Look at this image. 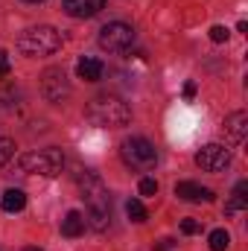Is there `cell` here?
Wrapping results in <instances>:
<instances>
[{
    "label": "cell",
    "mask_w": 248,
    "mask_h": 251,
    "mask_svg": "<svg viewBox=\"0 0 248 251\" xmlns=\"http://www.w3.org/2000/svg\"><path fill=\"white\" fill-rule=\"evenodd\" d=\"M196 164L204 170V173H222L228 164H231V152L219 143H207L196 152Z\"/></svg>",
    "instance_id": "8992f818"
},
{
    "label": "cell",
    "mask_w": 248,
    "mask_h": 251,
    "mask_svg": "<svg viewBox=\"0 0 248 251\" xmlns=\"http://www.w3.org/2000/svg\"><path fill=\"white\" fill-rule=\"evenodd\" d=\"M207 243H210V251H225L228 246H231V234L222 231V228H216V231H210Z\"/></svg>",
    "instance_id": "9a60e30c"
},
{
    "label": "cell",
    "mask_w": 248,
    "mask_h": 251,
    "mask_svg": "<svg viewBox=\"0 0 248 251\" xmlns=\"http://www.w3.org/2000/svg\"><path fill=\"white\" fill-rule=\"evenodd\" d=\"M173 249H175V243H173V240H164V243L158 246V251H173Z\"/></svg>",
    "instance_id": "603a6c76"
},
{
    "label": "cell",
    "mask_w": 248,
    "mask_h": 251,
    "mask_svg": "<svg viewBox=\"0 0 248 251\" xmlns=\"http://www.w3.org/2000/svg\"><path fill=\"white\" fill-rule=\"evenodd\" d=\"M26 3H41V0H26Z\"/></svg>",
    "instance_id": "cb8c5ba5"
},
{
    "label": "cell",
    "mask_w": 248,
    "mask_h": 251,
    "mask_svg": "<svg viewBox=\"0 0 248 251\" xmlns=\"http://www.w3.org/2000/svg\"><path fill=\"white\" fill-rule=\"evenodd\" d=\"M6 73H9V53L0 50V76H6Z\"/></svg>",
    "instance_id": "44dd1931"
},
{
    "label": "cell",
    "mask_w": 248,
    "mask_h": 251,
    "mask_svg": "<svg viewBox=\"0 0 248 251\" xmlns=\"http://www.w3.org/2000/svg\"><path fill=\"white\" fill-rule=\"evenodd\" d=\"M181 231H184V234H196V231H198V222H196V219H184V222H181Z\"/></svg>",
    "instance_id": "ffe728a7"
},
{
    "label": "cell",
    "mask_w": 248,
    "mask_h": 251,
    "mask_svg": "<svg viewBox=\"0 0 248 251\" xmlns=\"http://www.w3.org/2000/svg\"><path fill=\"white\" fill-rule=\"evenodd\" d=\"M88 117L97 126H108V128H117V126H125L131 120V111L120 97H111V94H99L91 100L88 105Z\"/></svg>",
    "instance_id": "6da1fadb"
},
{
    "label": "cell",
    "mask_w": 248,
    "mask_h": 251,
    "mask_svg": "<svg viewBox=\"0 0 248 251\" xmlns=\"http://www.w3.org/2000/svg\"><path fill=\"white\" fill-rule=\"evenodd\" d=\"M41 94H44L50 102H62L64 97L70 94V82H67V76H64L62 67L44 70V76H41Z\"/></svg>",
    "instance_id": "52a82bcc"
},
{
    "label": "cell",
    "mask_w": 248,
    "mask_h": 251,
    "mask_svg": "<svg viewBox=\"0 0 248 251\" xmlns=\"http://www.w3.org/2000/svg\"><path fill=\"white\" fill-rule=\"evenodd\" d=\"M102 73H105V64L99 59H79V64H76V76L85 82H99Z\"/></svg>",
    "instance_id": "8fae6325"
},
{
    "label": "cell",
    "mask_w": 248,
    "mask_h": 251,
    "mask_svg": "<svg viewBox=\"0 0 248 251\" xmlns=\"http://www.w3.org/2000/svg\"><path fill=\"white\" fill-rule=\"evenodd\" d=\"M137 190H140V196H155L158 193V181L155 178H140Z\"/></svg>",
    "instance_id": "ac0fdd59"
},
{
    "label": "cell",
    "mask_w": 248,
    "mask_h": 251,
    "mask_svg": "<svg viewBox=\"0 0 248 251\" xmlns=\"http://www.w3.org/2000/svg\"><path fill=\"white\" fill-rule=\"evenodd\" d=\"M210 41L213 44H225L228 41V29L225 26H210Z\"/></svg>",
    "instance_id": "d6986e66"
},
{
    "label": "cell",
    "mask_w": 248,
    "mask_h": 251,
    "mask_svg": "<svg viewBox=\"0 0 248 251\" xmlns=\"http://www.w3.org/2000/svg\"><path fill=\"white\" fill-rule=\"evenodd\" d=\"M125 213H128V219L131 222H146V207H143V201H137V199H128L125 201Z\"/></svg>",
    "instance_id": "2e32d148"
},
{
    "label": "cell",
    "mask_w": 248,
    "mask_h": 251,
    "mask_svg": "<svg viewBox=\"0 0 248 251\" xmlns=\"http://www.w3.org/2000/svg\"><path fill=\"white\" fill-rule=\"evenodd\" d=\"M15 140H9V137H0V167H6L12 158H15Z\"/></svg>",
    "instance_id": "e0dca14e"
},
{
    "label": "cell",
    "mask_w": 248,
    "mask_h": 251,
    "mask_svg": "<svg viewBox=\"0 0 248 251\" xmlns=\"http://www.w3.org/2000/svg\"><path fill=\"white\" fill-rule=\"evenodd\" d=\"M225 131H228L231 143H243L248 134V111H231L225 117Z\"/></svg>",
    "instance_id": "9c48e42d"
},
{
    "label": "cell",
    "mask_w": 248,
    "mask_h": 251,
    "mask_svg": "<svg viewBox=\"0 0 248 251\" xmlns=\"http://www.w3.org/2000/svg\"><path fill=\"white\" fill-rule=\"evenodd\" d=\"M175 196L184 201H213V190L201 187L196 181H178L175 184Z\"/></svg>",
    "instance_id": "30bf717a"
},
{
    "label": "cell",
    "mask_w": 248,
    "mask_h": 251,
    "mask_svg": "<svg viewBox=\"0 0 248 251\" xmlns=\"http://www.w3.org/2000/svg\"><path fill=\"white\" fill-rule=\"evenodd\" d=\"M0 207H3L6 213H21V210L26 207V196H24V190H6L3 199H0Z\"/></svg>",
    "instance_id": "4fadbf2b"
},
{
    "label": "cell",
    "mask_w": 248,
    "mask_h": 251,
    "mask_svg": "<svg viewBox=\"0 0 248 251\" xmlns=\"http://www.w3.org/2000/svg\"><path fill=\"white\" fill-rule=\"evenodd\" d=\"M26 251H41V249H26Z\"/></svg>",
    "instance_id": "d4e9b609"
},
{
    "label": "cell",
    "mask_w": 248,
    "mask_h": 251,
    "mask_svg": "<svg viewBox=\"0 0 248 251\" xmlns=\"http://www.w3.org/2000/svg\"><path fill=\"white\" fill-rule=\"evenodd\" d=\"M62 6L70 18H94L105 9V0H62Z\"/></svg>",
    "instance_id": "ba28073f"
},
{
    "label": "cell",
    "mask_w": 248,
    "mask_h": 251,
    "mask_svg": "<svg viewBox=\"0 0 248 251\" xmlns=\"http://www.w3.org/2000/svg\"><path fill=\"white\" fill-rule=\"evenodd\" d=\"M120 155L131 170H149L158 161V152L146 137H125L123 146H120Z\"/></svg>",
    "instance_id": "277c9868"
},
{
    "label": "cell",
    "mask_w": 248,
    "mask_h": 251,
    "mask_svg": "<svg viewBox=\"0 0 248 251\" xmlns=\"http://www.w3.org/2000/svg\"><path fill=\"white\" fill-rule=\"evenodd\" d=\"M134 44V29L123 24V21H114V24H105L99 29V47L108 50V53H123Z\"/></svg>",
    "instance_id": "5b68a950"
},
{
    "label": "cell",
    "mask_w": 248,
    "mask_h": 251,
    "mask_svg": "<svg viewBox=\"0 0 248 251\" xmlns=\"http://www.w3.org/2000/svg\"><path fill=\"white\" fill-rule=\"evenodd\" d=\"M18 50L24 56H53L62 50V32L53 26H29L18 38Z\"/></svg>",
    "instance_id": "7a4b0ae2"
},
{
    "label": "cell",
    "mask_w": 248,
    "mask_h": 251,
    "mask_svg": "<svg viewBox=\"0 0 248 251\" xmlns=\"http://www.w3.org/2000/svg\"><path fill=\"white\" fill-rule=\"evenodd\" d=\"M184 97H187V100H193V97H196V82H187V85H184Z\"/></svg>",
    "instance_id": "7402d4cb"
},
{
    "label": "cell",
    "mask_w": 248,
    "mask_h": 251,
    "mask_svg": "<svg viewBox=\"0 0 248 251\" xmlns=\"http://www.w3.org/2000/svg\"><path fill=\"white\" fill-rule=\"evenodd\" d=\"M248 207V181H240L234 193H231V199H228V204H225V213L231 216V213H240V210H246Z\"/></svg>",
    "instance_id": "7c38bea8"
},
{
    "label": "cell",
    "mask_w": 248,
    "mask_h": 251,
    "mask_svg": "<svg viewBox=\"0 0 248 251\" xmlns=\"http://www.w3.org/2000/svg\"><path fill=\"white\" fill-rule=\"evenodd\" d=\"M21 170L24 173H38V176H47V178H53V176H59L64 167V155L62 149H44V152H26V155H21Z\"/></svg>",
    "instance_id": "3957f363"
},
{
    "label": "cell",
    "mask_w": 248,
    "mask_h": 251,
    "mask_svg": "<svg viewBox=\"0 0 248 251\" xmlns=\"http://www.w3.org/2000/svg\"><path fill=\"white\" fill-rule=\"evenodd\" d=\"M82 231H85V216L79 210H70L62 219V234L64 237H79Z\"/></svg>",
    "instance_id": "5bb4252c"
}]
</instances>
